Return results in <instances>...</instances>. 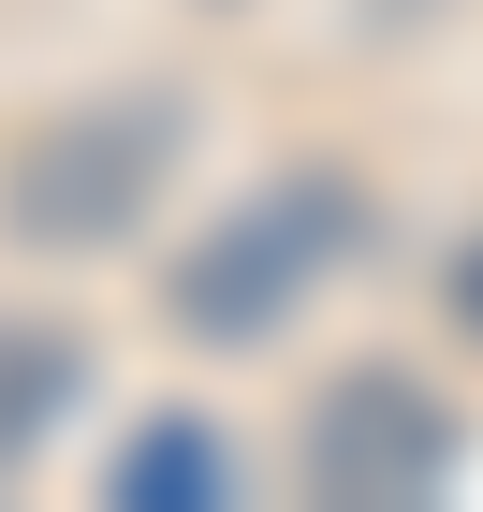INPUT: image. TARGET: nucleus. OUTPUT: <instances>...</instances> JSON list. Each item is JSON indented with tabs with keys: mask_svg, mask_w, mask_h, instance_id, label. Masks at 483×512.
<instances>
[{
	"mask_svg": "<svg viewBox=\"0 0 483 512\" xmlns=\"http://www.w3.org/2000/svg\"><path fill=\"white\" fill-rule=\"evenodd\" d=\"M74 381H88V352L59 337V322H0V469H30L44 439H59Z\"/></svg>",
	"mask_w": 483,
	"mask_h": 512,
	"instance_id": "obj_5",
	"label": "nucleus"
},
{
	"mask_svg": "<svg viewBox=\"0 0 483 512\" xmlns=\"http://www.w3.org/2000/svg\"><path fill=\"white\" fill-rule=\"evenodd\" d=\"M191 161V103L176 88H103V103H59L44 132H15L0 161V220L30 249H132L161 191Z\"/></svg>",
	"mask_w": 483,
	"mask_h": 512,
	"instance_id": "obj_2",
	"label": "nucleus"
},
{
	"mask_svg": "<svg viewBox=\"0 0 483 512\" xmlns=\"http://www.w3.org/2000/svg\"><path fill=\"white\" fill-rule=\"evenodd\" d=\"M440 308H454V322H469V337H483V235L454 249V278H440Z\"/></svg>",
	"mask_w": 483,
	"mask_h": 512,
	"instance_id": "obj_6",
	"label": "nucleus"
},
{
	"mask_svg": "<svg viewBox=\"0 0 483 512\" xmlns=\"http://www.w3.org/2000/svg\"><path fill=\"white\" fill-rule=\"evenodd\" d=\"M366 235H381V205H366L337 161H293V176H264L249 205H220V220L161 264V322H176L191 352H264L337 264H366Z\"/></svg>",
	"mask_w": 483,
	"mask_h": 512,
	"instance_id": "obj_1",
	"label": "nucleus"
},
{
	"mask_svg": "<svg viewBox=\"0 0 483 512\" xmlns=\"http://www.w3.org/2000/svg\"><path fill=\"white\" fill-rule=\"evenodd\" d=\"M103 483H118L132 512H220V498H249L235 439H220V425H191V410H161V425H132Z\"/></svg>",
	"mask_w": 483,
	"mask_h": 512,
	"instance_id": "obj_4",
	"label": "nucleus"
},
{
	"mask_svg": "<svg viewBox=\"0 0 483 512\" xmlns=\"http://www.w3.org/2000/svg\"><path fill=\"white\" fill-rule=\"evenodd\" d=\"M454 454H469V425H454V395H440V381H410V366H337V381L308 395V439H293L308 498H352V512H410V498H440Z\"/></svg>",
	"mask_w": 483,
	"mask_h": 512,
	"instance_id": "obj_3",
	"label": "nucleus"
}]
</instances>
